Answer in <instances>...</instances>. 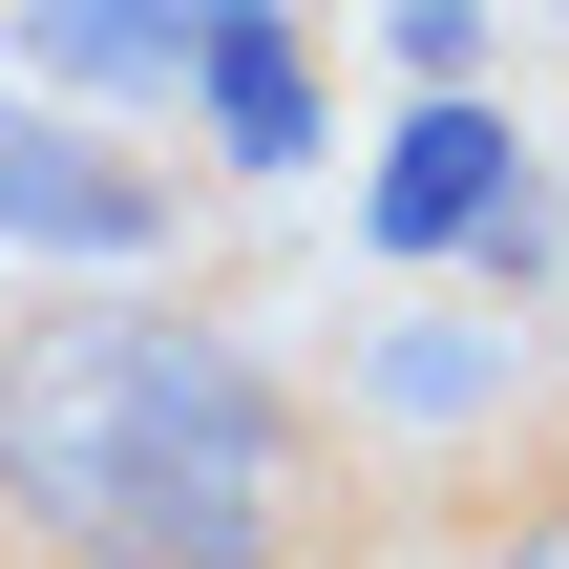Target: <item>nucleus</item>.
Instances as JSON below:
<instances>
[{
    "label": "nucleus",
    "mask_w": 569,
    "mask_h": 569,
    "mask_svg": "<svg viewBox=\"0 0 569 569\" xmlns=\"http://www.w3.org/2000/svg\"><path fill=\"white\" fill-rule=\"evenodd\" d=\"M0 528L42 569H274L296 549V401L169 296L21 317L0 338Z\"/></svg>",
    "instance_id": "1"
},
{
    "label": "nucleus",
    "mask_w": 569,
    "mask_h": 569,
    "mask_svg": "<svg viewBox=\"0 0 569 569\" xmlns=\"http://www.w3.org/2000/svg\"><path fill=\"white\" fill-rule=\"evenodd\" d=\"M359 232H380V253H528V169H507V127H486V106H422V127L380 148Z\"/></svg>",
    "instance_id": "2"
},
{
    "label": "nucleus",
    "mask_w": 569,
    "mask_h": 569,
    "mask_svg": "<svg viewBox=\"0 0 569 569\" xmlns=\"http://www.w3.org/2000/svg\"><path fill=\"white\" fill-rule=\"evenodd\" d=\"M190 106H211L232 169H317V42H296V21L211 0V21H190Z\"/></svg>",
    "instance_id": "3"
},
{
    "label": "nucleus",
    "mask_w": 569,
    "mask_h": 569,
    "mask_svg": "<svg viewBox=\"0 0 569 569\" xmlns=\"http://www.w3.org/2000/svg\"><path fill=\"white\" fill-rule=\"evenodd\" d=\"M0 232H21V253H148V232H169V190H148V169H106L84 127H0Z\"/></svg>",
    "instance_id": "4"
},
{
    "label": "nucleus",
    "mask_w": 569,
    "mask_h": 569,
    "mask_svg": "<svg viewBox=\"0 0 569 569\" xmlns=\"http://www.w3.org/2000/svg\"><path fill=\"white\" fill-rule=\"evenodd\" d=\"M21 63H63V84H190V21H21Z\"/></svg>",
    "instance_id": "5"
},
{
    "label": "nucleus",
    "mask_w": 569,
    "mask_h": 569,
    "mask_svg": "<svg viewBox=\"0 0 569 569\" xmlns=\"http://www.w3.org/2000/svg\"><path fill=\"white\" fill-rule=\"evenodd\" d=\"M507 569H569V507H549V528H528V549H507Z\"/></svg>",
    "instance_id": "6"
}]
</instances>
